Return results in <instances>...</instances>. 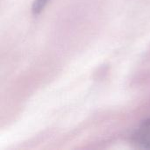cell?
I'll return each mask as SVG.
<instances>
[{"mask_svg":"<svg viewBox=\"0 0 150 150\" xmlns=\"http://www.w3.org/2000/svg\"><path fill=\"white\" fill-rule=\"evenodd\" d=\"M134 142L140 148L150 149V118L143 121L135 131Z\"/></svg>","mask_w":150,"mask_h":150,"instance_id":"cell-1","label":"cell"},{"mask_svg":"<svg viewBox=\"0 0 150 150\" xmlns=\"http://www.w3.org/2000/svg\"><path fill=\"white\" fill-rule=\"evenodd\" d=\"M49 0H34L33 4H32V12L34 16L40 14L44 8L46 7V5L47 4Z\"/></svg>","mask_w":150,"mask_h":150,"instance_id":"cell-2","label":"cell"}]
</instances>
